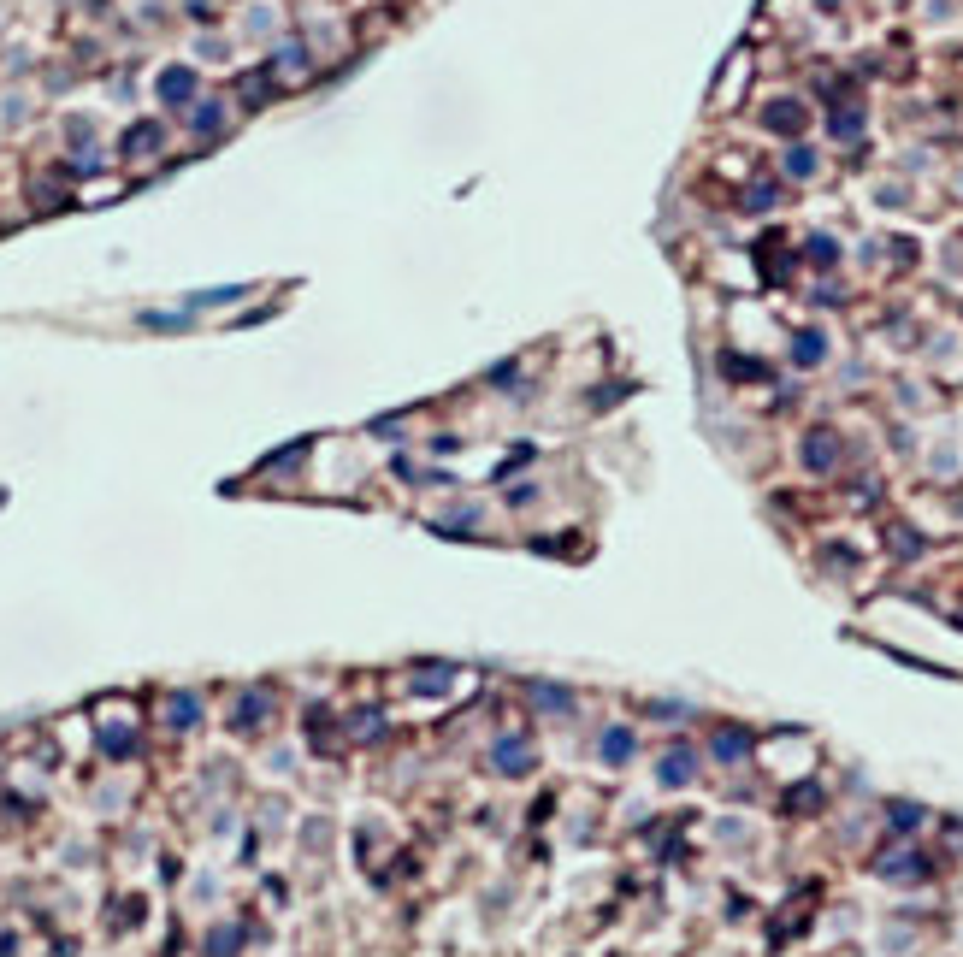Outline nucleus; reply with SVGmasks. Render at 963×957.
<instances>
[{
	"label": "nucleus",
	"instance_id": "nucleus-1",
	"mask_svg": "<svg viewBox=\"0 0 963 957\" xmlns=\"http://www.w3.org/2000/svg\"><path fill=\"white\" fill-rule=\"evenodd\" d=\"M686 774H692V757H686V751H674V757H668V768H662V780H668V786H680Z\"/></svg>",
	"mask_w": 963,
	"mask_h": 957
},
{
	"label": "nucleus",
	"instance_id": "nucleus-2",
	"mask_svg": "<svg viewBox=\"0 0 963 957\" xmlns=\"http://www.w3.org/2000/svg\"><path fill=\"white\" fill-rule=\"evenodd\" d=\"M603 751H609V757H615V763H621V757H627V751H633V739H627V733H621V727H615V733H603Z\"/></svg>",
	"mask_w": 963,
	"mask_h": 957
},
{
	"label": "nucleus",
	"instance_id": "nucleus-3",
	"mask_svg": "<svg viewBox=\"0 0 963 957\" xmlns=\"http://www.w3.org/2000/svg\"><path fill=\"white\" fill-rule=\"evenodd\" d=\"M715 751H721V757H733V751H745V739H739V733H721V739H715Z\"/></svg>",
	"mask_w": 963,
	"mask_h": 957
}]
</instances>
